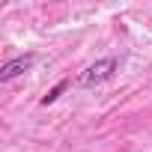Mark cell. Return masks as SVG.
Returning <instances> with one entry per match:
<instances>
[{
    "instance_id": "6da1fadb",
    "label": "cell",
    "mask_w": 152,
    "mask_h": 152,
    "mask_svg": "<svg viewBox=\"0 0 152 152\" xmlns=\"http://www.w3.org/2000/svg\"><path fill=\"white\" fill-rule=\"evenodd\" d=\"M113 75H116V60H113V57H102V60L90 63L78 78H75V87H81V90H96V87L107 84Z\"/></svg>"
},
{
    "instance_id": "7a4b0ae2",
    "label": "cell",
    "mask_w": 152,
    "mask_h": 152,
    "mask_svg": "<svg viewBox=\"0 0 152 152\" xmlns=\"http://www.w3.org/2000/svg\"><path fill=\"white\" fill-rule=\"evenodd\" d=\"M33 63H36V57L33 54H24V57H15V60H9V63H3V69H0V81H12V78H18V75H24V72H30L33 69Z\"/></svg>"
},
{
    "instance_id": "3957f363",
    "label": "cell",
    "mask_w": 152,
    "mask_h": 152,
    "mask_svg": "<svg viewBox=\"0 0 152 152\" xmlns=\"http://www.w3.org/2000/svg\"><path fill=\"white\" fill-rule=\"evenodd\" d=\"M66 87H69V81L63 78V81H60V84H57L54 90H48V96H42V107H48V104H54V102H57V99L63 96V90H66Z\"/></svg>"
}]
</instances>
